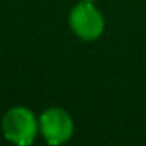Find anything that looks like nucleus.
<instances>
[{"mask_svg":"<svg viewBox=\"0 0 146 146\" xmlns=\"http://www.w3.org/2000/svg\"><path fill=\"white\" fill-rule=\"evenodd\" d=\"M2 132L5 140L17 146H30L39 133V121L30 108L16 105L2 118Z\"/></svg>","mask_w":146,"mask_h":146,"instance_id":"obj_1","label":"nucleus"},{"mask_svg":"<svg viewBox=\"0 0 146 146\" xmlns=\"http://www.w3.org/2000/svg\"><path fill=\"white\" fill-rule=\"evenodd\" d=\"M69 27L82 41H96L105 30V17L93 0H79L69 11Z\"/></svg>","mask_w":146,"mask_h":146,"instance_id":"obj_2","label":"nucleus"},{"mask_svg":"<svg viewBox=\"0 0 146 146\" xmlns=\"http://www.w3.org/2000/svg\"><path fill=\"white\" fill-rule=\"evenodd\" d=\"M39 133L50 146H60L69 141L74 133L72 116L61 107H49L39 115Z\"/></svg>","mask_w":146,"mask_h":146,"instance_id":"obj_3","label":"nucleus"}]
</instances>
